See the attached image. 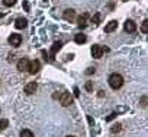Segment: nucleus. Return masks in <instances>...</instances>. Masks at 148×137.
Segmentation results:
<instances>
[{
  "label": "nucleus",
  "instance_id": "obj_17",
  "mask_svg": "<svg viewBox=\"0 0 148 137\" xmlns=\"http://www.w3.org/2000/svg\"><path fill=\"white\" fill-rule=\"evenodd\" d=\"M8 126H9V121H8V120H5V118L0 120V130H5Z\"/></svg>",
  "mask_w": 148,
  "mask_h": 137
},
{
  "label": "nucleus",
  "instance_id": "obj_14",
  "mask_svg": "<svg viewBox=\"0 0 148 137\" xmlns=\"http://www.w3.org/2000/svg\"><path fill=\"white\" fill-rule=\"evenodd\" d=\"M60 48H61V42H55V43L52 45V49H51V59H54V55L57 53V51H60Z\"/></svg>",
  "mask_w": 148,
  "mask_h": 137
},
{
  "label": "nucleus",
  "instance_id": "obj_3",
  "mask_svg": "<svg viewBox=\"0 0 148 137\" xmlns=\"http://www.w3.org/2000/svg\"><path fill=\"white\" fill-rule=\"evenodd\" d=\"M9 43H10L12 46H19V45L22 43V36H21L19 33H12V35L9 36Z\"/></svg>",
  "mask_w": 148,
  "mask_h": 137
},
{
  "label": "nucleus",
  "instance_id": "obj_19",
  "mask_svg": "<svg viewBox=\"0 0 148 137\" xmlns=\"http://www.w3.org/2000/svg\"><path fill=\"white\" fill-rule=\"evenodd\" d=\"M99 20H100V15H99V13H96V15L92 18V22H93V23H99Z\"/></svg>",
  "mask_w": 148,
  "mask_h": 137
},
{
  "label": "nucleus",
  "instance_id": "obj_8",
  "mask_svg": "<svg viewBox=\"0 0 148 137\" xmlns=\"http://www.w3.org/2000/svg\"><path fill=\"white\" fill-rule=\"evenodd\" d=\"M36 88H38V84H36V82H29V84H26V87H25V92H26L28 95H32V94L36 91Z\"/></svg>",
  "mask_w": 148,
  "mask_h": 137
},
{
  "label": "nucleus",
  "instance_id": "obj_16",
  "mask_svg": "<svg viewBox=\"0 0 148 137\" xmlns=\"http://www.w3.org/2000/svg\"><path fill=\"white\" fill-rule=\"evenodd\" d=\"M141 30H142V33H148V20H144V22H142Z\"/></svg>",
  "mask_w": 148,
  "mask_h": 137
},
{
  "label": "nucleus",
  "instance_id": "obj_11",
  "mask_svg": "<svg viewBox=\"0 0 148 137\" xmlns=\"http://www.w3.org/2000/svg\"><path fill=\"white\" fill-rule=\"evenodd\" d=\"M26 25H28V20L23 19V18H19V19H16V22H15V26H16L18 29H25Z\"/></svg>",
  "mask_w": 148,
  "mask_h": 137
},
{
  "label": "nucleus",
  "instance_id": "obj_5",
  "mask_svg": "<svg viewBox=\"0 0 148 137\" xmlns=\"http://www.w3.org/2000/svg\"><path fill=\"white\" fill-rule=\"evenodd\" d=\"M92 55H93V58H96V59L102 58V55H103V48L99 46V45H93V46H92Z\"/></svg>",
  "mask_w": 148,
  "mask_h": 137
},
{
  "label": "nucleus",
  "instance_id": "obj_13",
  "mask_svg": "<svg viewBox=\"0 0 148 137\" xmlns=\"http://www.w3.org/2000/svg\"><path fill=\"white\" fill-rule=\"evenodd\" d=\"M74 40H76V43L82 45V43H84V42L87 40V38H86V35H83V33H77L76 36H74Z\"/></svg>",
  "mask_w": 148,
  "mask_h": 137
},
{
  "label": "nucleus",
  "instance_id": "obj_22",
  "mask_svg": "<svg viewBox=\"0 0 148 137\" xmlns=\"http://www.w3.org/2000/svg\"><path fill=\"white\" fill-rule=\"evenodd\" d=\"M68 137H73V136H68Z\"/></svg>",
  "mask_w": 148,
  "mask_h": 137
},
{
  "label": "nucleus",
  "instance_id": "obj_4",
  "mask_svg": "<svg viewBox=\"0 0 148 137\" xmlns=\"http://www.w3.org/2000/svg\"><path fill=\"white\" fill-rule=\"evenodd\" d=\"M71 101H73V98H71L70 92H62V94L60 95V103H61V105L68 107V105L71 104Z\"/></svg>",
  "mask_w": 148,
  "mask_h": 137
},
{
  "label": "nucleus",
  "instance_id": "obj_20",
  "mask_svg": "<svg viewBox=\"0 0 148 137\" xmlns=\"http://www.w3.org/2000/svg\"><path fill=\"white\" fill-rule=\"evenodd\" d=\"M92 88H93L92 81H87V82H86V90H87V91H92Z\"/></svg>",
  "mask_w": 148,
  "mask_h": 137
},
{
  "label": "nucleus",
  "instance_id": "obj_2",
  "mask_svg": "<svg viewBox=\"0 0 148 137\" xmlns=\"http://www.w3.org/2000/svg\"><path fill=\"white\" fill-rule=\"evenodd\" d=\"M41 70V63H39V61H29V66H28V72L29 74H36L38 71Z\"/></svg>",
  "mask_w": 148,
  "mask_h": 137
},
{
  "label": "nucleus",
  "instance_id": "obj_6",
  "mask_svg": "<svg viewBox=\"0 0 148 137\" xmlns=\"http://www.w3.org/2000/svg\"><path fill=\"white\" fill-rule=\"evenodd\" d=\"M28 66H29V61H28L26 58H22V59L18 62V70H19L21 72L28 71Z\"/></svg>",
  "mask_w": 148,
  "mask_h": 137
},
{
  "label": "nucleus",
  "instance_id": "obj_1",
  "mask_svg": "<svg viewBox=\"0 0 148 137\" xmlns=\"http://www.w3.org/2000/svg\"><path fill=\"white\" fill-rule=\"evenodd\" d=\"M108 81H109V85H110L113 90H119V88L123 85V78H122V75H119V74H112Z\"/></svg>",
  "mask_w": 148,
  "mask_h": 137
},
{
  "label": "nucleus",
  "instance_id": "obj_15",
  "mask_svg": "<svg viewBox=\"0 0 148 137\" xmlns=\"http://www.w3.org/2000/svg\"><path fill=\"white\" fill-rule=\"evenodd\" d=\"M21 137H34V133L31 130H22L21 131Z\"/></svg>",
  "mask_w": 148,
  "mask_h": 137
},
{
  "label": "nucleus",
  "instance_id": "obj_21",
  "mask_svg": "<svg viewBox=\"0 0 148 137\" xmlns=\"http://www.w3.org/2000/svg\"><path fill=\"white\" fill-rule=\"evenodd\" d=\"M119 130H121V124H116V126H113V128H112L113 133H116V131H119Z\"/></svg>",
  "mask_w": 148,
  "mask_h": 137
},
{
  "label": "nucleus",
  "instance_id": "obj_18",
  "mask_svg": "<svg viewBox=\"0 0 148 137\" xmlns=\"http://www.w3.org/2000/svg\"><path fill=\"white\" fill-rule=\"evenodd\" d=\"M15 3H16V0H3V5H5V6H8V7L13 6Z\"/></svg>",
  "mask_w": 148,
  "mask_h": 137
},
{
  "label": "nucleus",
  "instance_id": "obj_10",
  "mask_svg": "<svg viewBox=\"0 0 148 137\" xmlns=\"http://www.w3.org/2000/svg\"><path fill=\"white\" fill-rule=\"evenodd\" d=\"M116 28H118V22H116V20H112V22H109V23L105 26V32H106V33H110V32H113Z\"/></svg>",
  "mask_w": 148,
  "mask_h": 137
},
{
  "label": "nucleus",
  "instance_id": "obj_9",
  "mask_svg": "<svg viewBox=\"0 0 148 137\" xmlns=\"http://www.w3.org/2000/svg\"><path fill=\"white\" fill-rule=\"evenodd\" d=\"M77 25H79V28H86L87 26V15L86 13H83L82 16H79V19H77Z\"/></svg>",
  "mask_w": 148,
  "mask_h": 137
},
{
  "label": "nucleus",
  "instance_id": "obj_7",
  "mask_svg": "<svg viewBox=\"0 0 148 137\" xmlns=\"http://www.w3.org/2000/svg\"><path fill=\"white\" fill-rule=\"evenodd\" d=\"M123 29H125L126 32L132 33V32H135V30H136V23H135L134 20H126V22H125V25H123Z\"/></svg>",
  "mask_w": 148,
  "mask_h": 137
},
{
  "label": "nucleus",
  "instance_id": "obj_12",
  "mask_svg": "<svg viewBox=\"0 0 148 137\" xmlns=\"http://www.w3.org/2000/svg\"><path fill=\"white\" fill-rule=\"evenodd\" d=\"M74 16H76V12H74L73 9H67V10L64 12V19H65V20H70V22H71V20L74 19Z\"/></svg>",
  "mask_w": 148,
  "mask_h": 137
}]
</instances>
